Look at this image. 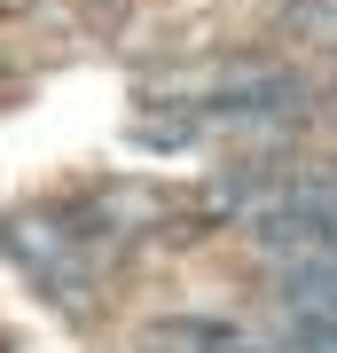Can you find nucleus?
Listing matches in <instances>:
<instances>
[{"mask_svg":"<svg viewBox=\"0 0 337 353\" xmlns=\"http://www.w3.org/2000/svg\"><path fill=\"white\" fill-rule=\"evenodd\" d=\"M275 306L283 322H337V259H283Z\"/></svg>","mask_w":337,"mask_h":353,"instance_id":"obj_1","label":"nucleus"}]
</instances>
